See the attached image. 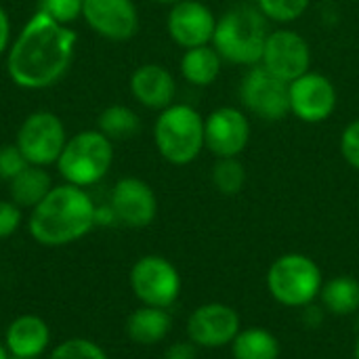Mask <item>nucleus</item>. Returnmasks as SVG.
<instances>
[{"mask_svg":"<svg viewBox=\"0 0 359 359\" xmlns=\"http://www.w3.org/2000/svg\"><path fill=\"white\" fill-rule=\"evenodd\" d=\"M8 44H11V19L6 11L0 6V55L8 50Z\"/></svg>","mask_w":359,"mask_h":359,"instance_id":"473e14b6","label":"nucleus"},{"mask_svg":"<svg viewBox=\"0 0 359 359\" xmlns=\"http://www.w3.org/2000/svg\"><path fill=\"white\" fill-rule=\"evenodd\" d=\"M322 271L313 259L288 252L276 259L267 271L269 294L286 307H307L322 292Z\"/></svg>","mask_w":359,"mask_h":359,"instance_id":"423d86ee","label":"nucleus"},{"mask_svg":"<svg viewBox=\"0 0 359 359\" xmlns=\"http://www.w3.org/2000/svg\"><path fill=\"white\" fill-rule=\"evenodd\" d=\"M130 288L143 305L168 309L181 294V276L168 259L147 255L133 265Z\"/></svg>","mask_w":359,"mask_h":359,"instance_id":"6e6552de","label":"nucleus"},{"mask_svg":"<svg viewBox=\"0 0 359 359\" xmlns=\"http://www.w3.org/2000/svg\"><path fill=\"white\" fill-rule=\"evenodd\" d=\"M339 103V93L334 82L320 74L307 72L290 82V114L305 124L326 122Z\"/></svg>","mask_w":359,"mask_h":359,"instance_id":"9d476101","label":"nucleus"},{"mask_svg":"<svg viewBox=\"0 0 359 359\" xmlns=\"http://www.w3.org/2000/svg\"><path fill=\"white\" fill-rule=\"evenodd\" d=\"M210 177L215 189L223 196H236L246 185V168L238 158H217Z\"/></svg>","mask_w":359,"mask_h":359,"instance_id":"393cba45","label":"nucleus"},{"mask_svg":"<svg viewBox=\"0 0 359 359\" xmlns=\"http://www.w3.org/2000/svg\"><path fill=\"white\" fill-rule=\"evenodd\" d=\"M261 65H265L278 78L292 82L311 69V46L303 34L280 27L269 32Z\"/></svg>","mask_w":359,"mask_h":359,"instance_id":"9b49d317","label":"nucleus"},{"mask_svg":"<svg viewBox=\"0 0 359 359\" xmlns=\"http://www.w3.org/2000/svg\"><path fill=\"white\" fill-rule=\"evenodd\" d=\"M114 164V141L101 130H82L67 139L57 170L65 183L76 187H88L99 183Z\"/></svg>","mask_w":359,"mask_h":359,"instance_id":"39448f33","label":"nucleus"},{"mask_svg":"<svg viewBox=\"0 0 359 359\" xmlns=\"http://www.w3.org/2000/svg\"><path fill=\"white\" fill-rule=\"evenodd\" d=\"M48 359H107L105 351L88 339H69L57 345Z\"/></svg>","mask_w":359,"mask_h":359,"instance_id":"bb28decb","label":"nucleus"},{"mask_svg":"<svg viewBox=\"0 0 359 359\" xmlns=\"http://www.w3.org/2000/svg\"><path fill=\"white\" fill-rule=\"evenodd\" d=\"M353 358L359 359V339L355 341V347H353Z\"/></svg>","mask_w":359,"mask_h":359,"instance_id":"c9c22d12","label":"nucleus"},{"mask_svg":"<svg viewBox=\"0 0 359 359\" xmlns=\"http://www.w3.org/2000/svg\"><path fill=\"white\" fill-rule=\"evenodd\" d=\"M154 2H158V4H166V6H175L177 2H181V0H154Z\"/></svg>","mask_w":359,"mask_h":359,"instance_id":"f704fd0d","label":"nucleus"},{"mask_svg":"<svg viewBox=\"0 0 359 359\" xmlns=\"http://www.w3.org/2000/svg\"><path fill=\"white\" fill-rule=\"evenodd\" d=\"M269 36L267 17L259 6H233L217 19L212 46L223 61L233 65H259Z\"/></svg>","mask_w":359,"mask_h":359,"instance_id":"7ed1b4c3","label":"nucleus"},{"mask_svg":"<svg viewBox=\"0 0 359 359\" xmlns=\"http://www.w3.org/2000/svg\"><path fill=\"white\" fill-rule=\"evenodd\" d=\"M250 122L238 107L223 105L204 118V143L217 158H240L250 141Z\"/></svg>","mask_w":359,"mask_h":359,"instance_id":"f8f14e48","label":"nucleus"},{"mask_svg":"<svg viewBox=\"0 0 359 359\" xmlns=\"http://www.w3.org/2000/svg\"><path fill=\"white\" fill-rule=\"evenodd\" d=\"M172 328V318L162 307L143 305L133 311L126 320V334L139 345H156L168 337Z\"/></svg>","mask_w":359,"mask_h":359,"instance_id":"6ab92c4d","label":"nucleus"},{"mask_svg":"<svg viewBox=\"0 0 359 359\" xmlns=\"http://www.w3.org/2000/svg\"><path fill=\"white\" fill-rule=\"evenodd\" d=\"M223 69V57L212 44L187 48L181 57V74L194 86H210L219 80Z\"/></svg>","mask_w":359,"mask_h":359,"instance_id":"aec40b11","label":"nucleus"},{"mask_svg":"<svg viewBox=\"0 0 359 359\" xmlns=\"http://www.w3.org/2000/svg\"><path fill=\"white\" fill-rule=\"evenodd\" d=\"M27 166H29V162L25 160V156L21 154V149L15 143L0 147V179L13 181Z\"/></svg>","mask_w":359,"mask_h":359,"instance_id":"c85d7f7f","label":"nucleus"},{"mask_svg":"<svg viewBox=\"0 0 359 359\" xmlns=\"http://www.w3.org/2000/svg\"><path fill=\"white\" fill-rule=\"evenodd\" d=\"M53 189L50 175L42 166H27L13 181H8L11 200L19 208H36Z\"/></svg>","mask_w":359,"mask_h":359,"instance_id":"412c9836","label":"nucleus"},{"mask_svg":"<svg viewBox=\"0 0 359 359\" xmlns=\"http://www.w3.org/2000/svg\"><path fill=\"white\" fill-rule=\"evenodd\" d=\"M130 93L141 105L162 111L172 105L177 82L164 65L143 63L130 76Z\"/></svg>","mask_w":359,"mask_h":359,"instance_id":"f3484780","label":"nucleus"},{"mask_svg":"<svg viewBox=\"0 0 359 359\" xmlns=\"http://www.w3.org/2000/svg\"><path fill=\"white\" fill-rule=\"evenodd\" d=\"M217 19L219 17H215L212 8L202 0H181L170 6L166 29L170 40L187 50L194 46L212 44Z\"/></svg>","mask_w":359,"mask_h":359,"instance_id":"4468645a","label":"nucleus"},{"mask_svg":"<svg viewBox=\"0 0 359 359\" xmlns=\"http://www.w3.org/2000/svg\"><path fill=\"white\" fill-rule=\"evenodd\" d=\"M309 4L311 0H257L259 11L276 23L297 21L299 17L305 15Z\"/></svg>","mask_w":359,"mask_h":359,"instance_id":"a878e982","label":"nucleus"},{"mask_svg":"<svg viewBox=\"0 0 359 359\" xmlns=\"http://www.w3.org/2000/svg\"><path fill=\"white\" fill-rule=\"evenodd\" d=\"M76 44L78 36L74 29L36 11L8 46V78L25 90L48 88L67 74Z\"/></svg>","mask_w":359,"mask_h":359,"instance_id":"f257e3e1","label":"nucleus"},{"mask_svg":"<svg viewBox=\"0 0 359 359\" xmlns=\"http://www.w3.org/2000/svg\"><path fill=\"white\" fill-rule=\"evenodd\" d=\"M67 143V133L61 118L53 111H34L19 126L15 145L21 149L32 166L57 164L63 147Z\"/></svg>","mask_w":359,"mask_h":359,"instance_id":"0eeeda50","label":"nucleus"},{"mask_svg":"<svg viewBox=\"0 0 359 359\" xmlns=\"http://www.w3.org/2000/svg\"><path fill=\"white\" fill-rule=\"evenodd\" d=\"M341 156L359 172V118L349 122L341 135Z\"/></svg>","mask_w":359,"mask_h":359,"instance_id":"c756f323","label":"nucleus"},{"mask_svg":"<svg viewBox=\"0 0 359 359\" xmlns=\"http://www.w3.org/2000/svg\"><path fill=\"white\" fill-rule=\"evenodd\" d=\"M97 225V206L93 198L76 185H57L32 208L29 233L42 246H65L82 240Z\"/></svg>","mask_w":359,"mask_h":359,"instance_id":"f03ea898","label":"nucleus"},{"mask_svg":"<svg viewBox=\"0 0 359 359\" xmlns=\"http://www.w3.org/2000/svg\"><path fill=\"white\" fill-rule=\"evenodd\" d=\"M97 126L109 141H126L139 135L141 118L126 105H109L99 114Z\"/></svg>","mask_w":359,"mask_h":359,"instance_id":"b1692460","label":"nucleus"},{"mask_svg":"<svg viewBox=\"0 0 359 359\" xmlns=\"http://www.w3.org/2000/svg\"><path fill=\"white\" fill-rule=\"evenodd\" d=\"M111 210L116 221L126 227L143 229L154 223L158 215V200L149 183L137 177H124L111 191Z\"/></svg>","mask_w":359,"mask_h":359,"instance_id":"dca6fc26","label":"nucleus"},{"mask_svg":"<svg viewBox=\"0 0 359 359\" xmlns=\"http://www.w3.org/2000/svg\"><path fill=\"white\" fill-rule=\"evenodd\" d=\"M82 17L93 32L111 42H126L139 29L133 0H82Z\"/></svg>","mask_w":359,"mask_h":359,"instance_id":"2eb2a0df","label":"nucleus"},{"mask_svg":"<svg viewBox=\"0 0 359 359\" xmlns=\"http://www.w3.org/2000/svg\"><path fill=\"white\" fill-rule=\"evenodd\" d=\"M320 299L332 316H353L359 309V282L353 276H337L322 286Z\"/></svg>","mask_w":359,"mask_h":359,"instance_id":"5701e85b","label":"nucleus"},{"mask_svg":"<svg viewBox=\"0 0 359 359\" xmlns=\"http://www.w3.org/2000/svg\"><path fill=\"white\" fill-rule=\"evenodd\" d=\"M0 359H11V353H8L6 345H2V343H0Z\"/></svg>","mask_w":359,"mask_h":359,"instance_id":"72a5a7b5","label":"nucleus"},{"mask_svg":"<svg viewBox=\"0 0 359 359\" xmlns=\"http://www.w3.org/2000/svg\"><path fill=\"white\" fill-rule=\"evenodd\" d=\"M11 359H29V358H13V355H11Z\"/></svg>","mask_w":359,"mask_h":359,"instance_id":"e433bc0d","label":"nucleus"},{"mask_svg":"<svg viewBox=\"0 0 359 359\" xmlns=\"http://www.w3.org/2000/svg\"><path fill=\"white\" fill-rule=\"evenodd\" d=\"M240 330L238 311L225 303L200 305L187 320L189 341L204 349H221L231 345Z\"/></svg>","mask_w":359,"mask_h":359,"instance_id":"ddd939ff","label":"nucleus"},{"mask_svg":"<svg viewBox=\"0 0 359 359\" xmlns=\"http://www.w3.org/2000/svg\"><path fill=\"white\" fill-rule=\"evenodd\" d=\"M38 11L61 25H69L82 17V0H38Z\"/></svg>","mask_w":359,"mask_h":359,"instance_id":"cd10ccee","label":"nucleus"},{"mask_svg":"<svg viewBox=\"0 0 359 359\" xmlns=\"http://www.w3.org/2000/svg\"><path fill=\"white\" fill-rule=\"evenodd\" d=\"M233 359H278L280 341L265 328H244L231 343Z\"/></svg>","mask_w":359,"mask_h":359,"instance_id":"4be33fe9","label":"nucleus"},{"mask_svg":"<svg viewBox=\"0 0 359 359\" xmlns=\"http://www.w3.org/2000/svg\"><path fill=\"white\" fill-rule=\"evenodd\" d=\"M21 225V210L13 200H0V240L11 238Z\"/></svg>","mask_w":359,"mask_h":359,"instance_id":"7c9ffc66","label":"nucleus"},{"mask_svg":"<svg viewBox=\"0 0 359 359\" xmlns=\"http://www.w3.org/2000/svg\"><path fill=\"white\" fill-rule=\"evenodd\" d=\"M50 330L38 316H21L6 328L4 345L13 358L36 359L48 349Z\"/></svg>","mask_w":359,"mask_h":359,"instance_id":"a211bd4d","label":"nucleus"},{"mask_svg":"<svg viewBox=\"0 0 359 359\" xmlns=\"http://www.w3.org/2000/svg\"><path fill=\"white\" fill-rule=\"evenodd\" d=\"M242 103L267 122H280L290 114V82L271 74L265 65H252L240 86Z\"/></svg>","mask_w":359,"mask_h":359,"instance_id":"1a4fd4ad","label":"nucleus"},{"mask_svg":"<svg viewBox=\"0 0 359 359\" xmlns=\"http://www.w3.org/2000/svg\"><path fill=\"white\" fill-rule=\"evenodd\" d=\"M196 345L194 343H175L166 349L164 359H196Z\"/></svg>","mask_w":359,"mask_h":359,"instance_id":"2f4dec72","label":"nucleus"},{"mask_svg":"<svg viewBox=\"0 0 359 359\" xmlns=\"http://www.w3.org/2000/svg\"><path fill=\"white\" fill-rule=\"evenodd\" d=\"M154 143L166 162L175 166L191 164L206 147L204 116L187 103L168 105L154 124Z\"/></svg>","mask_w":359,"mask_h":359,"instance_id":"20e7f679","label":"nucleus"}]
</instances>
